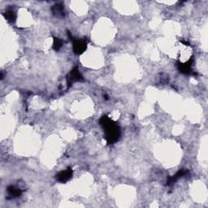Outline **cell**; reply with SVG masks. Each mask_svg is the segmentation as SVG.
Wrapping results in <instances>:
<instances>
[{
    "label": "cell",
    "mask_w": 208,
    "mask_h": 208,
    "mask_svg": "<svg viewBox=\"0 0 208 208\" xmlns=\"http://www.w3.org/2000/svg\"><path fill=\"white\" fill-rule=\"evenodd\" d=\"M74 49L77 52H81L86 49V42L77 41L76 43L74 44Z\"/></svg>",
    "instance_id": "6da1fadb"
}]
</instances>
